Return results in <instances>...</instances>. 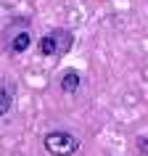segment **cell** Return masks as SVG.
<instances>
[{"mask_svg":"<svg viewBox=\"0 0 148 156\" xmlns=\"http://www.w3.org/2000/svg\"><path fill=\"white\" fill-rule=\"evenodd\" d=\"M42 146L53 156H72V154L79 151V138L72 135V132H66V130H53V132L45 135Z\"/></svg>","mask_w":148,"mask_h":156,"instance_id":"obj_1","label":"cell"},{"mask_svg":"<svg viewBox=\"0 0 148 156\" xmlns=\"http://www.w3.org/2000/svg\"><path fill=\"white\" fill-rule=\"evenodd\" d=\"M74 45V37L69 29H53L45 37H40V53L42 56H66Z\"/></svg>","mask_w":148,"mask_h":156,"instance_id":"obj_2","label":"cell"},{"mask_svg":"<svg viewBox=\"0 0 148 156\" xmlns=\"http://www.w3.org/2000/svg\"><path fill=\"white\" fill-rule=\"evenodd\" d=\"M58 85H61V90H64V93H77V90H79V85H82V77H79L77 69H66V72L61 74Z\"/></svg>","mask_w":148,"mask_h":156,"instance_id":"obj_3","label":"cell"},{"mask_svg":"<svg viewBox=\"0 0 148 156\" xmlns=\"http://www.w3.org/2000/svg\"><path fill=\"white\" fill-rule=\"evenodd\" d=\"M32 45V34L26 32V29H21V32H16L13 37H11V42H8V48H11V53H24L26 48Z\"/></svg>","mask_w":148,"mask_h":156,"instance_id":"obj_4","label":"cell"},{"mask_svg":"<svg viewBox=\"0 0 148 156\" xmlns=\"http://www.w3.org/2000/svg\"><path fill=\"white\" fill-rule=\"evenodd\" d=\"M13 106V87H5L0 85V116H5Z\"/></svg>","mask_w":148,"mask_h":156,"instance_id":"obj_5","label":"cell"},{"mask_svg":"<svg viewBox=\"0 0 148 156\" xmlns=\"http://www.w3.org/2000/svg\"><path fill=\"white\" fill-rule=\"evenodd\" d=\"M135 146H138V151H140L143 156H148V138H143V135L135 138Z\"/></svg>","mask_w":148,"mask_h":156,"instance_id":"obj_6","label":"cell"}]
</instances>
